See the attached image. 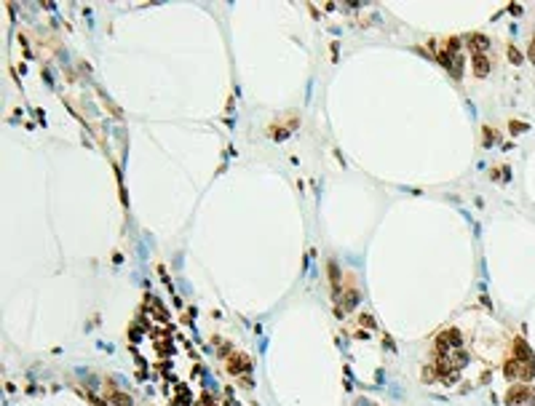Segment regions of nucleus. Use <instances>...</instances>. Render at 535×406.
<instances>
[{
	"label": "nucleus",
	"mask_w": 535,
	"mask_h": 406,
	"mask_svg": "<svg viewBox=\"0 0 535 406\" xmlns=\"http://www.w3.org/2000/svg\"><path fill=\"white\" fill-rule=\"evenodd\" d=\"M449 361H452L455 366H458V369H463V366L468 363L471 358H468V353H466V350H460V347H458V350H452V353H449Z\"/></svg>",
	"instance_id": "7"
},
{
	"label": "nucleus",
	"mask_w": 535,
	"mask_h": 406,
	"mask_svg": "<svg viewBox=\"0 0 535 406\" xmlns=\"http://www.w3.org/2000/svg\"><path fill=\"white\" fill-rule=\"evenodd\" d=\"M509 59L514 62V64H519V62H522V54H519V51L514 48V45H511V48H509Z\"/></svg>",
	"instance_id": "9"
},
{
	"label": "nucleus",
	"mask_w": 535,
	"mask_h": 406,
	"mask_svg": "<svg viewBox=\"0 0 535 406\" xmlns=\"http://www.w3.org/2000/svg\"><path fill=\"white\" fill-rule=\"evenodd\" d=\"M511 350H514V358H516V361H535L533 350L527 347L525 340H519V337L514 340V347H511Z\"/></svg>",
	"instance_id": "4"
},
{
	"label": "nucleus",
	"mask_w": 535,
	"mask_h": 406,
	"mask_svg": "<svg viewBox=\"0 0 535 406\" xmlns=\"http://www.w3.org/2000/svg\"><path fill=\"white\" fill-rule=\"evenodd\" d=\"M527 56H530V62L535 64V38H533V43H530V48H527Z\"/></svg>",
	"instance_id": "10"
},
{
	"label": "nucleus",
	"mask_w": 535,
	"mask_h": 406,
	"mask_svg": "<svg viewBox=\"0 0 535 406\" xmlns=\"http://www.w3.org/2000/svg\"><path fill=\"white\" fill-rule=\"evenodd\" d=\"M525 128H527L525 123H511V131H525Z\"/></svg>",
	"instance_id": "11"
},
{
	"label": "nucleus",
	"mask_w": 535,
	"mask_h": 406,
	"mask_svg": "<svg viewBox=\"0 0 535 406\" xmlns=\"http://www.w3.org/2000/svg\"><path fill=\"white\" fill-rule=\"evenodd\" d=\"M110 404H115V406H134L132 396H126V393H110Z\"/></svg>",
	"instance_id": "8"
},
{
	"label": "nucleus",
	"mask_w": 535,
	"mask_h": 406,
	"mask_svg": "<svg viewBox=\"0 0 535 406\" xmlns=\"http://www.w3.org/2000/svg\"><path fill=\"white\" fill-rule=\"evenodd\" d=\"M227 369H230L233 374H241V371H249V361L244 356H233L230 363H227Z\"/></svg>",
	"instance_id": "6"
},
{
	"label": "nucleus",
	"mask_w": 535,
	"mask_h": 406,
	"mask_svg": "<svg viewBox=\"0 0 535 406\" xmlns=\"http://www.w3.org/2000/svg\"><path fill=\"white\" fill-rule=\"evenodd\" d=\"M527 396H530V390H527L525 385H511V390L506 393V404L509 406H519L527 401Z\"/></svg>",
	"instance_id": "2"
},
{
	"label": "nucleus",
	"mask_w": 535,
	"mask_h": 406,
	"mask_svg": "<svg viewBox=\"0 0 535 406\" xmlns=\"http://www.w3.org/2000/svg\"><path fill=\"white\" fill-rule=\"evenodd\" d=\"M471 64H474V75L476 78H487V75H490V59H487V54H474V56H471Z\"/></svg>",
	"instance_id": "3"
},
{
	"label": "nucleus",
	"mask_w": 535,
	"mask_h": 406,
	"mask_svg": "<svg viewBox=\"0 0 535 406\" xmlns=\"http://www.w3.org/2000/svg\"><path fill=\"white\" fill-rule=\"evenodd\" d=\"M530 406H535V398H533V401H530Z\"/></svg>",
	"instance_id": "12"
},
{
	"label": "nucleus",
	"mask_w": 535,
	"mask_h": 406,
	"mask_svg": "<svg viewBox=\"0 0 535 406\" xmlns=\"http://www.w3.org/2000/svg\"><path fill=\"white\" fill-rule=\"evenodd\" d=\"M468 48H471V54H485V51L490 48V41H487L485 35H471L468 38Z\"/></svg>",
	"instance_id": "5"
},
{
	"label": "nucleus",
	"mask_w": 535,
	"mask_h": 406,
	"mask_svg": "<svg viewBox=\"0 0 535 406\" xmlns=\"http://www.w3.org/2000/svg\"><path fill=\"white\" fill-rule=\"evenodd\" d=\"M460 345H463V340H460L458 329H447V331H442V334L436 337V353H439V356H449V353L458 350Z\"/></svg>",
	"instance_id": "1"
}]
</instances>
